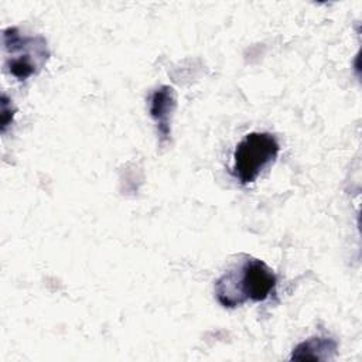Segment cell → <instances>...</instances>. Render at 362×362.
Wrapping results in <instances>:
<instances>
[{
	"mask_svg": "<svg viewBox=\"0 0 362 362\" xmlns=\"http://www.w3.org/2000/svg\"><path fill=\"white\" fill-rule=\"evenodd\" d=\"M276 284L274 272L263 260L245 256V260L216 280L215 294L223 307L235 308L247 300L264 301Z\"/></svg>",
	"mask_w": 362,
	"mask_h": 362,
	"instance_id": "1",
	"label": "cell"
},
{
	"mask_svg": "<svg viewBox=\"0 0 362 362\" xmlns=\"http://www.w3.org/2000/svg\"><path fill=\"white\" fill-rule=\"evenodd\" d=\"M279 151V141L272 133L252 132L235 148L232 174L242 185H247L276 160Z\"/></svg>",
	"mask_w": 362,
	"mask_h": 362,
	"instance_id": "2",
	"label": "cell"
},
{
	"mask_svg": "<svg viewBox=\"0 0 362 362\" xmlns=\"http://www.w3.org/2000/svg\"><path fill=\"white\" fill-rule=\"evenodd\" d=\"M3 44L6 51V66L18 81H24L40 72L49 55L44 37L21 35L14 27L3 31Z\"/></svg>",
	"mask_w": 362,
	"mask_h": 362,
	"instance_id": "3",
	"label": "cell"
},
{
	"mask_svg": "<svg viewBox=\"0 0 362 362\" xmlns=\"http://www.w3.org/2000/svg\"><path fill=\"white\" fill-rule=\"evenodd\" d=\"M175 107V95L171 86H161L150 99V115L157 123L161 141L170 136V115Z\"/></svg>",
	"mask_w": 362,
	"mask_h": 362,
	"instance_id": "4",
	"label": "cell"
},
{
	"mask_svg": "<svg viewBox=\"0 0 362 362\" xmlns=\"http://www.w3.org/2000/svg\"><path fill=\"white\" fill-rule=\"evenodd\" d=\"M337 351V342L327 337H313L298 344L291 354V359H329Z\"/></svg>",
	"mask_w": 362,
	"mask_h": 362,
	"instance_id": "5",
	"label": "cell"
}]
</instances>
